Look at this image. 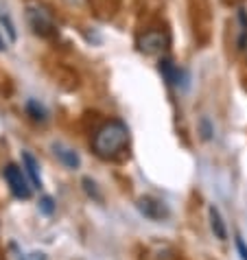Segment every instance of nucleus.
<instances>
[{
	"mask_svg": "<svg viewBox=\"0 0 247 260\" xmlns=\"http://www.w3.org/2000/svg\"><path fill=\"white\" fill-rule=\"evenodd\" d=\"M160 72H162L164 81L169 85H179V79H181V70L173 63L169 57H164L162 61H160Z\"/></svg>",
	"mask_w": 247,
	"mask_h": 260,
	"instance_id": "nucleus-8",
	"label": "nucleus"
},
{
	"mask_svg": "<svg viewBox=\"0 0 247 260\" xmlns=\"http://www.w3.org/2000/svg\"><path fill=\"white\" fill-rule=\"evenodd\" d=\"M138 208H140V212L147 216V219H153V221H160L169 214V210H166V206L162 204V201L151 199V197H142L140 201H138Z\"/></svg>",
	"mask_w": 247,
	"mask_h": 260,
	"instance_id": "nucleus-5",
	"label": "nucleus"
},
{
	"mask_svg": "<svg viewBox=\"0 0 247 260\" xmlns=\"http://www.w3.org/2000/svg\"><path fill=\"white\" fill-rule=\"evenodd\" d=\"M22 260H46V254H42V251H31V254L22 256Z\"/></svg>",
	"mask_w": 247,
	"mask_h": 260,
	"instance_id": "nucleus-16",
	"label": "nucleus"
},
{
	"mask_svg": "<svg viewBox=\"0 0 247 260\" xmlns=\"http://www.w3.org/2000/svg\"><path fill=\"white\" fill-rule=\"evenodd\" d=\"M208 214H210V228H212L214 236L219 238V241H225V238H228V230H225V223H223V219H221L219 210H217L214 206H210Z\"/></svg>",
	"mask_w": 247,
	"mask_h": 260,
	"instance_id": "nucleus-9",
	"label": "nucleus"
},
{
	"mask_svg": "<svg viewBox=\"0 0 247 260\" xmlns=\"http://www.w3.org/2000/svg\"><path fill=\"white\" fill-rule=\"evenodd\" d=\"M83 186H85V192H88L90 197L99 199V192H97V188H94V182H92L90 177H83Z\"/></svg>",
	"mask_w": 247,
	"mask_h": 260,
	"instance_id": "nucleus-15",
	"label": "nucleus"
},
{
	"mask_svg": "<svg viewBox=\"0 0 247 260\" xmlns=\"http://www.w3.org/2000/svg\"><path fill=\"white\" fill-rule=\"evenodd\" d=\"M26 114H28V116H31L33 120H38V122H44V120H46V110H44V107H42L35 99L26 101Z\"/></svg>",
	"mask_w": 247,
	"mask_h": 260,
	"instance_id": "nucleus-10",
	"label": "nucleus"
},
{
	"mask_svg": "<svg viewBox=\"0 0 247 260\" xmlns=\"http://www.w3.org/2000/svg\"><path fill=\"white\" fill-rule=\"evenodd\" d=\"M0 24H3V26L7 28V33H9V38H11V40H16V38H18V33H16V24L11 22L9 13H3V9H0Z\"/></svg>",
	"mask_w": 247,
	"mask_h": 260,
	"instance_id": "nucleus-11",
	"label": "nucleus"
},
{
	"mask_svg": "<svg viewBox=\"0 0 247 260\" xmlns=\"http://www.w3.org/2000/svg\"><path fill=\"white\" fill-rule=\"evenodd\" d=\"M234 243H236V249H238V254H241V258L247 260V245H245V241H243V236H241V234H236Z\"/></svg>",
	"mask_w": 247,
	"mask_h": 260,
	"instance_id": "nucleus-14",
	"label": "nucleus"
},
{
	"mask_svg": "<svg viewBox=\"0 0 247 260\" xmlns=\"http://www.w3.org/2000/svg\"><path fill=\"white\" fill-rule=\"evenodd\" d=\"M53 153L59 157V162L64 166H68V169H79V164H81V160H79V155H77V151H72L70 147H66V144L55 142L53 144Z\"/></svg>",
	"mask_w": 247,
	"mask_h": 260,
	"instance_id": "nucleus-6",
	"label": "nucleus"
},
{
	"mask_svg": "<svg viewBox=\"0 0 247 260\" xmlns=\"http://www.w3.org/2000/svg\"><path fill=\"white\" fill-rule=\"evenodd\" d=\"M199 129H201V138H203V140H210V138H212V127H210V120H208V118H201V120H199Z\"/></svg>",
	"mask_w": 247,
	"mask_h": 260,
	"instance_id": "nucleus-13",
	"label": "nucleus"
},
{
	"mask_svg": "<svg viewBox=\"0 0 247 260\" xmlns=\"http://www.w3.org/2000/svg\"><path fill=\"white\" fill-rule=\"evenodd\" d=\"M26 18L28 24L38 35H53L55 33V20L50 16V11H46L42 5H28L26 9Z\"/></svg>",
	"mask_w": 247,
	"mask_h": 260,
	"instance_id": "nucleus-3",
	"label": "nucleus"
},
{
	"mask_svg": "<svg viewBox=\"0 0 247 260\" xmlns=\"http://www.w3.org/2000/svg\"><path fill=\"white\" fill-rule=\"evenodd\" d=\"M0 50H7V44H5V40H3V35H0Z\"/></svg>",
	"mask_w": 247,
	"mask_h": 260,
	"instance_id": "nucleus-17",
	"label": "nucleus"
},
{
	"mask_svg": "<svg viewBox=\"0 0 247 260\" xmlns=\"http://www.w3.org/2000/svg\"><path fill=\"white\" fill-rule=\"evenodd\" d=\"M40 212L42 214H53L55 212V201H53V197H42L40 199Z\"/></svg>",
	"mask_w": 247,
	"mask_h": 260,
	"instance_id": "nucleus-12",
	"label": "nucleus"
},
{
	"mask_svg": "<svg viewBox=\"0 0 247 260\" xmlns=\"http://www.w3.org/2000/svg\"><path fill=\"white\" fill-rule=\"evenodd\" d=\"M171 44V38L166 31H160V28H151V31H144L140 38H138V50L144 55H160L164 53Z\"/></svg>",
	"mask_w": 247,
	"mask_h": 260,
	"instance_id": "nucleus-2",
	"label": "nucleus"
},
{
	"mask_svg": "<svg viewBox=\"0 0 247 260\" xmlns=\"http://www.w3.org/2000/svg\"><path fill=\"white\" fill-rule=\"evenodd\" d=\"M245 48H247V44H245Z\"/></svg>",
	"mask_w": 247,
	"mask_h": 260,
	"instance_id": "nucleus-18",
	"label": "nucleus"
},
{
	"mask_svg": "<svg viewBox=\"0 0 247 260\" xmlns=\"http://www.w3.org/2000/svg\"><path fill=\"white\" fill-rule=\"evenodd\" d=\"M3 177H5V182L9 184V190L16 199H28L31 197L33 186H28L22 169H18L16 164H7V169L3 171Z\"/></svg>",
	"mask_w": 247,
	"mask_h": 260,
	"instance_id": "nucleus-4",
	"label": "nucleus"
},
{
	"mask_svg": "<svg viewBox=\"0 0 247 260\" xmlns=\"http://www.w3.org/2000/svg\"><path fill=\"white\" fill-rule=\"evenodd\" d=\"M127 144H129L127 125L122 120H110L103 127H99V132L94 134L92 149L103 160H114L127 149Z\"/></svg>",
	"mask_w": 247,
	"mask_h": 260,
	"instance_id": "nucleus-1",
	"label": "nucleus"
},
{
	"mask_svg": "<svg viewBox=\"0 0 247 260\" xmlns=\"http://www.w3.org/2000/svg\"><path fill=\"white\" fill-rule=\"evenodd\" d=\"M22 164H24V173L28 175V179H31V186L33 188H42V175H40V164L38 160L28 153V151H24L22 153Z\"/></svg>",
	"mask_w": 247,
	"mask_h": 260,
	"instance_id": "nucleus-7",
	"label": "nucleus"
}]
</instances>
